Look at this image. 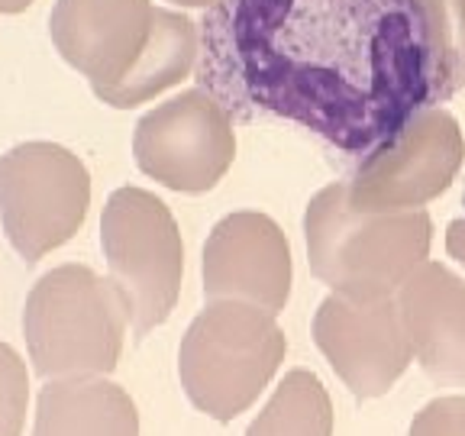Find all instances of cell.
Returning a JSON list of instances; mask_svg holds the SVG:
<instances>
[{
    "label": "cell",
    "instance_id": "1",
    "mask_svg": "<svg viewBox=\"0 0 465 436\" xmlns=\"http://www.w3.org/2000/svg\"><path fill=\"white\" fill-rule=\"evenodd\" d=\"M197 78L230 116H288L342 149H371L430 104L411 0H220Z\"/></svg>",
    "mask_w": 465,
    "mask_h": 436
},
{
    "label": "cell",
    "instance_id": "2",
    "mask_svg": "<svg viewBox=\"0 0 465 436\" xmlns=\"http://www.w3.org/2000/svg\"><path fill=\"white\" fill-rule=\"evenodd\" d=\"M311 272L340 294L394 298L430 259L433 220L417 211H362L349 203L346 182L320 188L304 211Z\"/></svg>",
    "mask_w": 465,
    "mask_h": 436
},
{
    "label": "cell",
    "instance_id": "3",
    "mask_svg": "<svg viewBox=\"0 0 465 436\" xmlns=\"http://www.w3.org/2000/svg\"><path fill=\"white\" fill-rule=\"evenodd\" d=\"M130 304L114 278L65 262L45 272L23 307L33 369L43 378L110 375L124 352Z\"/></svg>",
    "mask_w": 465,
    "mask_h": 436
},
{
    "label": "cell",
    "instance_id": "4",
    "mask_svg": "<svg viewBox=\"0 0 465 436\" xmlns=\"http://www.w3.org/2000/svg\"><path fill=\"white\" fill-rule=\"evenodd\" d=\"M284 349L272 311L249 301H207L182 336L178 378L201 414L236 421L269 388Z\"/></svg>",
    "mask_w": 465,
    "mask_h": 436
},
{
    "label": "cell",
    "instance_id": "5",
    "mask_svg": "<svg viewBox=\"0 0 465 436\" xmlns=\"http://www.w3.org/2000/svg\"><path fill=\"white\" fill-rule=\"evenodd\" d=\"M101 246L110 278L130 304L133 336L162 327L178 304L184 243L172 211L145 188H116L104 203Z\"/></svg>",
    "mask_w": 465,
    "mask_h": 436
},
{
    "label": "cell",
    "instance_id": "6",
    "mask_svg": "<svg viewBox=\"0 0 465 436\" xmlns=\"http://www.w3.org/2000/svg\"><path fill=\"white\" fill-rule=\"evenodd\" d=\"M91 207L84 162L58 143H20L0 155V223L26 262L68 243Z\"/></svg>",
    "mask_w": 465,
    "mask_h": 436
},
{
    "label": "cell",
    "instance_id": "7",
    "mask_svg": "<svg viewBox=\"0 0 465 436\" xmlns=\"http://www.w3.org/2000/svg\"><path fill=\"white\" fill-rule=\"evenodd\" d=\"M462 162L459 120L440 104H427L371 145L346 182L349 203L362 211H417L456 182Z\"/></svg>",
    "mask_w": 465,
    "mask_h": 436
},
{
    "label": "cell",
    "instance_id": "8",
    "mask_svg": "<svg viewBox=\"0 0 465 436\" xmlns=\"http://www.w3.org/2000/svg\"><path fill=\"white\" fill-rule=\"evenodd\" d=\"M133 155L143 174L178 194L217 188L236 159L232 116L207 87L155 104L133 130Z\"/></svg>",
    "mask_w": 465,
    "mask_h": 436
},
{
    "label": "cell",
    "instance_id": "9",
    "mask_svg": "<svg viewBox=\"0 0 465 436\" xmlns=\"http://www.w3.org/2000/svg\"><path fill=\"white\" fill-rule=\"evenodd\" d=\"M313 342L356 398L388 394L414 359L398 298L330 291L313 313Z\"/></svg>",
    "mask_w": 465,
    "mask_h": 436
},
{
    "label": "cell",
    "instance_id": "10",
    "mask_svg": "<svg viewBox=\"0 0 465 436\" xmlns=\"http://www.w3.org/2000/svg\"><path fill=\"white\" fill-rule=\"evenodd\" d=\"M201 275L207 301H249L272 313L284 311L294 275L288 236L269 213H226L203 243Z\"/></svg>",
    "mask_w": 465,
    "mask_h": 436
},
{
    "label": "cell",
    "instance_id": "11",
    "mask_svg": "<svg viewBox=\"0 0 465 436\" xmlns=\"http://www.w3.org/2000/svg\"><path fill=\"white\" fill-rule=\"evenodd\" d=\"M153 0H55L49 14L52 45L91 91L130 72L153 33Z\"/></svg>",
    "mask_w": 465,
    "mask_h": 436
},
{
    "label": "cell",
    "instance_id": "12",
    "mask_svg": "<svg viewBox=\"0 0 465 436\" xmlns=\"http://www.w3.org/2000/svg\"><path fill=\"white\" fill-rule=\"evenodd\" d=\"M414 359L443 388L465 385V278L443 262H423L398 288Z\"/></svg>",
    "mask_w": 465,
    "mask_h": 436
},
{
    "label": "cell",
    "instance_id": "13",
    "mask_svg": "<svg viewBox=\"0 0 465 436\" xmlns=\"http://www.w3.org/2000/svg\"><path fill=\"white\" fill-rule=\"evenodd\" d=\"M33 436H139L133 398L104 375L49 378Z\"/></svg>",
    "mask_w": 465,
    "mask_h": 436
},
{
    "label": "cell",
    "instance_id": "14",
    "mask_svg": "<svg viewBox=\"0 0 465 436\" xmlns=\"http://www.w3.org/2000/svg\"><path fill=\"white\" fill-rule=\"evenodd\" d=\"M201 58V26L188 14L172 7H155L153 33L145 39L130 72L110 87H97L94 97L114 110H130L165 94L168 87L182 84L197 68Z\"/></svg>",
    "mask_w": 465,
    "mask_h": 436
},
{
    "label": "cell",
    "instance_id": "15",
    "mask_svg": "<svg viewBox=\"0 0 465 436\" xmlns=\"http://www.w3.org/2000/svg\"><path fill=\"white\" fill-rule=\"evenodd\" d=\"M427 49L430 104L465 91V0H411Z\"/></svg>",
    "mask_w": 465,
    "mask_h": 436
},
{
    "label": "cell",
    "instance_id": "16",
    "mask_svg": "<svg viewBox=\"0 0 465 436\" xmlns=\"http://www.w3.org/2000/svg\"><path fill=\"white\" fill-rule=\"evenodd\" d=\"M246 436H333V404L323 382L307 369L288 372Z\"/></svg>",
    "mask_w": 465,
    "mask_h": 436
},
{
    "label": "cell",
    "instance_id": "17",
    "mask_svg": "<svg viewBox=\"0 0 465 436\" xmlns=\"http://www.w3.org/2000/svg\"><path fill=\"white\" fill-rule=\"evenodd\" d=\"M26 411V369L7 342H0V436H20Z\"/></svg>",
    "mask_w": 465,
    "mask_h": 436
},
{
    "label": "cell",
    "instance_id": "18",
    "mask_svg": "<svg viewBox=\"0 0 465 436\" xmlns=\"http://www.w3.org/2000/svg\"><path fill=\"white\" fill-rule=\"evenodd\" d=\"M411 436H465V398H436L411 423Z\"/></svg>",
    "mask_w": 465,
    "mask_h": 436
},
{
    "label": "cell",
    "instance_id": "19",
    "mask_svg": "<svg viewBox=\"0 0 465 436\" xmlns=\"http://www.w3.org/2000/svg\"><path fill=\"white\" fill-rule=\"evenodd\" d=\"M446 253L465 265V213L446 226Z\"/></svg>",
    "mask_w": 465,
    "mask_h": 436
},
{
    "label": "cell",
    "instance_id": "20",
    "mask_svg": "<svg viewBox=\"0 0 465 436\" xmlns=\"http://www.w3.org/2000/svg\"><path fill=\"white\" fill-rule=\"evenodd\" d=\"M29 4H33V0H0V14H20Z\"/></svg>",
    "mask_w": 465,
    "mask_h": 436
},
{
    "label": "cell",
    "instance_id": "21",
    "mask_svg": "<svg viewBox=\"0 0 465 436\" xmlns=\"http://www.w3.org/2000/svg\"><path fill=\"white\" fill-rule=\"evenodd\" d=\"M168 4H178V7H213V4H220V0H168Z\"/></svg>",
    "mask_w": 465,
    "mask_h": 436
}]
</instances>
